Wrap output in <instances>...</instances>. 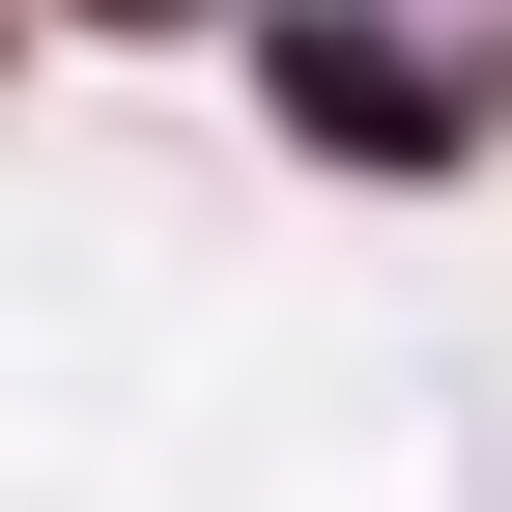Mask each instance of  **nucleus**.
<instances>
[{
  "mask_svg": "<svg viewBox=\"0 0 512 512\" xmlns=\"http://www.w3.org/2000/svg\"><path fill=\"white\" fill-rule=\"evenodd\" d=\"M86 29H200V0H86Z\"/></svg>",
  "mask_w": 512,
  "mask_h": 512,
  "instance_id": "nucleus-2",
  "label": "nucleus"
},
{
  "mask_svg": "<svg viewBox=\"0 0 512 512\" xmlns=\"http://www.w3.org/2000/svg\"><path fill=\"white\" fill-rule=\"evenodd\" d=\"M256 86H285L313 171H484V143H512V86H484L456 29H399V0H285V29H256Z\"/></svg>",
  "mask_w": 512,
  "mask_h": 512,
  "instance_id": "nucleus-1",
  "label": "nucleus"
}]
</instances>
